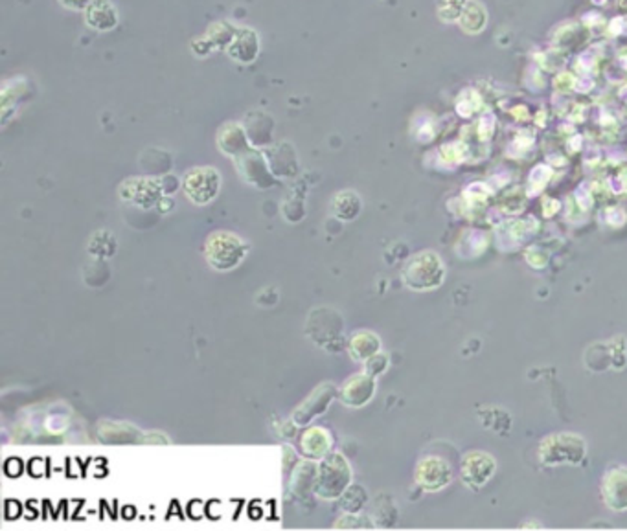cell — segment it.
<instances>
[{
	"label": "cell",
	"mask_w": 627,
	"mask_h": 531,
	"mask_svg": "<svg viewBox=\"0 0 627 531\" xmlns=\"http://www.w3.org/2000/svg\"><path fill=\"white\" fill-rule=\"evenodd\" d=\"M245 241L232 232H214L204 243V258L215 270L236 269L247 258Z\"/></svg>",
	"instance_id": "obj_3"
},
{
	"label": "cell",
	"mask_w": 627,
	"mask_h": 531,
	"mask_svg": "<svg viewBox=\"0 0 627 531\" xmlns=\"http://www.w3.org/2000/svg\"><path fill=\"white\" fill-rule=\"evenodd\" d=\"M458 23L465 34H481L488 23V14L483 5L469 0V5L465 6Z\"/></svg>",
	"instance_id": "obj_15"
},
{
	"label": "cell",
	"mask_w": 627,
	"mask_h": 531,
	"mask_svg": "<svg viewBox=\"0 0 627 531\" xmlns=\"http://www.w3.org/2000/svg\"><path fill=\"white\" fill-rule=\"evenodd\" d=\"M620 182H622V190L627 192V168L622 172V177H620Z\"/></svg>",
	"instance_id": "obj_21"
},
{
	"label": "cell",
	"mask_w": 627,
	"mask_h": 531,
	"mask_svg": "<svg viewBox=\"0 0 627 531\" xmlns=\"http://www.w3.org/2000/svg\"><path fill=\"white\" fill-rule=\"evenodd\" d=\"M332 211L341 221H352L361 211V199L355 192H343L332 202Z\"/></svg>",
	"instance_id": "obj_16"
},
{
	"label": "cell",
	"mask_w": 627,
	"mask_h": 531,
	"mask_svg": "<svg viewBox=\"0 0 627 531\" xmlns=\"http://www.w3.org/2000/svg\"><path fill=\"white\" fill-rule=\"evenodd\" d=\"M300 445L307 458H326L332 448V439L326 430H323L321 427H315L304 432Z\"/></svg>",
	"instance_id": "obj_12"
},
{
	"label": "cell",
	"mask_w": 627,
	"mask_h": 531,
	"mask_svg": "<svg viewBox=\"0 0 627 531\" xmlns=\"http://www.w3.org/2000/svg\"><path fill=\"white\" fill-rule=\"evenodd\" d=\"M87 23L96 30H111L118 23V15L109 0H93L87 8Z\"/></svg>",
	"instance_id": "obj_14"
},
{
	"label": "cell",
	"mask_w": 627,
	"mask_h": 531,
	"mask_svg": "<svg viewBox=\"0 0 627 531\" xmlns=\"http://www.w3.org/2000/svg\"><path fill=\"white\" fill-rule=\"evenodd\" d=\"M447 269L440 254L433 251H422L409 258V261L403 265L402 280L403 283L416 290V292H427L438 289L445 280Z\"/></svg>",
	"instance_id": "obj_2"
},
{
	"label": "cell",
	"mask_w": 627,
	"mask_h": 531,
	"mask_svg": "<svg viewBox=\"0 0 627 531\" xmlns=\"http://www.w3.org/2000/svg\"><path fill=\"white\" fill-rule=\"evenodd\" d=\"M122 197L125 201H131L142 208H147L151 204H154V201L159 199L161 195V188L156 182L147 181V179H133V181H125L120 188Z\"/></svg>",
	"instance_id": "obj_11"
},
{
	"label": "cell",
	"mask_w": 627,
	"mask_h": 531,
	"mask_svg": "<svg viewBox=\"0 0 627 531\" xmlns=\"http://www.w3.org/2000/svg\"><path fill=\"white\" fill-rule=\"evenodd\" d=\"M587 439L576 432H554L541 439L535 458L544 467L582 466L587 458Z\"/></svg>",
	"instance_id": "obj_1"
},
{
	"label": "cell",
	"mask_w": 627,
	"mask_h": 531,
	"mask_svg": "<svg viewBox=\"0 0 627 531\" xmlns=\"http://www.w3.org/2000/svg\"><path fill=\"white\" fill-rule=\"evenodd\" d=\"M497 473V460L490 452L472 450L467 452L460 464V480L469 489H483Z\"/></svg>",
	"instance_id": "obj_5"
},
{
	"label": "cell",
	"mask_w": 627,
	"mask_h": 531,
	"mask_svg": "<svg viewBox=\"0 0 627 531\" xmlns=\"http://www.w3.org/2000/svg\"><path fill=\"white\" fill-rule=\"evenodd\" d=\"M600 495L603 504L616 513L627 511V467L612 466L605 471L600 482Z\"/></svg>",
	"instance_id": "obj_8"
},
{
	"label": "cell",
	"mask_w": 627,
	"mask_h": 531,
	"mask_svg": "<svg viewBox=\"0 0 627 531\" xmlns=\"http://www.w3.org/2000/svg\"><path fill=\"white\" fill-rule=\"evenodd\" d=\"M221 186V177L214 168H195L186 173L183 188L186 197L194 204H208L217 197Z\"/></svg>",
	"instance_id": "obj_7"
},
{
	"label": "cell",
	"mask_w": 627,
	"mask_h": 531,
	"mask_svg": "<svg viewBox=\"0 0 627 531\" xmlns=\"http://www.w3.org/2000/svg\"><path fill=\"white\" fill-rule=\"evenodd\" d=\"M467 5H469V0H438L436 12L442 21L453 23L462 17Z\"/></svg>",
	"instance_id": "obj_17"
},
{
	"label": "cell",
	"mask_w": 627,
	"mask_h": 531,
	"mask_svg": "<svg viewBox=\"0 0 627 531\" xmlns=\"http://www.w3.org/2000/svg\"><path fill=\"white\" fill-rule=\"evenodd\" d=\"M254 37H256V35L253 34V30H244V34H240V35L236 37V41H234V44H232L234 48H230V55L242 59V63L253 61L254 55H256V52H251L247 46H249L251 39H254Z\"/></svg>",
	"instance_id": "obj_18"
},
{
	"label": "cell",
	"mask_w": 627,
	"mask_h": 531,
	"mask_svg": "<svg viewBox=\"0 0 627 531\" xmlns=\"http://www.w3.org/2000/svg\"><path fill=\"white\" fill-rule=\"evenodd\" d=\"M348 351L352 359L366 362L370 357L381 351V340L372 331H357L348 340Z\"/></svg>",
	"instance_id": "obj_13"
},
{
	"label": "cell",
	"mask_w": 627,
	"mask_h": 531,
	"mask_svg": "<svg viewBox=\"0 0 627 531\" xmlns=\"http://www.w3.org/2000/svg\"><path fill=\"white\" fill-rule=\"evenodd\" d=\"M364 502H368V495L361 486H350L343 493V507L350 513H357L359 509H363Z\"/></svg>",
	"instance_id": "obj_19"
},
{
	"label": "cell",
	"mask_w": 627,
	"mask_h": 531,
	"mask_svg": "<svg viewBox=\"0 0 627 531\" xmlns=\"http://www.w3.org/2000/svg\"><path fill=\"white\" fill-rule=\"evenodd\" d=\"M373 396H375V377L368 375L366 371L350 377L339 390V399L350 408H361L368 405Z\"/></svg>",
	"instance_id": "obj_9"
},
{
	"label": "cell",
	"mask_w": 627,
	"mask_h": 531,
	"mask_svg": "<svg viewBox=\"0 0 627 531\" xmlns=\"http://www.w3.org/2000/svg\"><path fill=\"white\" fill-rule=\"evenodd\" d=\"M352 486V469L343 454H328L317 471L315 491L326 500H335Z\"/></svg>",
	"instance_id": "obj_4"
},
{
	"label": "cell",
	"mask_w": 627,
	"mask_h": 531,
	"mask_svg": "<svg viewBox=\"0 0 627 531\" xmlns=\"http://www.w3.org/2000/svg\"><path fill=\"white\" fill-rule=\"evenodd\" d=\"M337 396V388L332 383H324L313 390V394L294 410L293 421L296 425H307L311 419H315L319 414H323L333 398Z\"/></svg>",
	"instance_id": "obj_10"
},
{
	"label": "cell",
	"mask_w": 627,
	"mask_h": 531,
	"mask_svg": "<svg viewBox=\"0 0 627 531\" xmlns=\"http://www.w3.org/2000/svg\"><path fill=\"white\" fill-rule=\"evenodd\" d=\"M453 467L449 462L438 457H425L416 464L414 482L427 493H436L445 489L453 482Z\"/></svg>",
	"instance_id": "obj_6"
},
{
	"label": "cell",
	"mask_w": 627,
	"mask_h": 531,
	"mask_svg": "<svg viewBox=\"0 0 627 531\" xmlns=\"http://www.w3.org/2000/svg\"><path fill=\"white\" fill-rule=\"evenodd\" d=\"M388 364H390V359L386 353L379 351L375 353L373 357H370L366 362H364V371L372 377H379L383 375L386 369H388Z\"/></svg>",
	"instance_id": "obj_20"
}]
</instances>
